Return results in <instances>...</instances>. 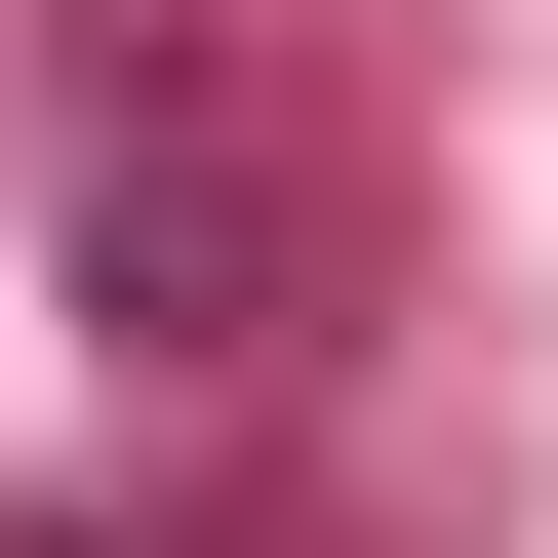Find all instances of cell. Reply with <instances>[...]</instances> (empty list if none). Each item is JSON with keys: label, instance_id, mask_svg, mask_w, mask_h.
Here are the masks:
<instances>
[{"label": "cell", "instance_id": "cell-1", "mask_svg": "<svg viewBox=\"0 0 558 558\" xmlns=\"http://www.w3.org/2000/svg\"><path fill=\"white\" fill-rule=\"evenodd\" d=\"M40 240H81V319L160 399H279L319 360V279H360V199H319V120L199 40V0H81V120H40Z\"/></svg>", "mask_w": 558, "mask_h": 558}]
</instances>
